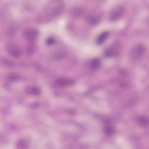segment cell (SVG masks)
Instances as JSON below:
<instances>
[{
    "label": "cell",
    "mask_w": 149,
    "mask_h": 149,
    "mask_svg": "<svg viewBox=\"0 0 149 149\" xmlns=\"http://www.w3.org/2000/svg\"><path fill=\"white\" fill-rule=\"evenodd\" d=\"M139 124L142 126H147L148 125V120L146 117H139L138 120Z\"/></svg>",
    "instance_id": "cell-10"
},
{
    "label": "cell",
    "mask_w": 149,
    "mask_h": 149,
    "mask_svg": "<svg viewBox=\"0 0 149 149\" xmlns=\"http://www.w3.org/2000/svg\"><path fill=\"white\" fill-rule=\"evenodd\" d=\"M8 51L11 56L15 58L20 57L22 53L21 47L15 44L10 45L8 48Z\"/></svg>",
    "instance_id": "cell-4"
},
{
    "label": "cell",
    "mask_w": 149,
    "mask_h": 149,
    "mask_svg": "<svg viewBox=\"0 0 149 149\" xmlns=\"http://www.w3.org/2000/svg\"><path fill=\"white\" fill-rule=\"evenodd\" d=\"M57 84L61 86H67L72 85L74 84V81L72 79H66V78H61L58 79L57 82Z\"/></svg>",
    "instance_id": "cell-6"
},
{
    "label": "cell",
    "mask_w": 149,
    "mask_h": 149,
    "mask_svg": "<svg viewBox=\"0 0 149 149\" xmlns=\"http://www.w3.org/2000/svg\"><path fill=\"white\" fill-rule=\"evenodd\" d=\"M27 92L29 94L32 95H38L40 93V89L36 87H30L27 88Z\"/></svg>",
    "instance_id": "cell-8"
},
{
    "label": "cell",
    "mask_w": 149,
    "mask_h": 149,
    "mask_svg": "<svg viewBox=\"0 0 149 149\" xmlns=\"http://www.w3.org/2000/svg\"><path fill=\"white\" fill-rule=\"evenodd\" d=\"M108 36V32H104V33H103L101 34L97 38V43L98 44H103L106 41V40L107 39Z\"/></svg>",
    "instance_id": "cell-7"
},
{
    "label": "cell",
    "mask_w": 149,
    "mask_h": 149,
    "mask_svg": "<svg viewBox=\"0 0 149 149\" xmlns=\"http://www.w3.org/2000/svg\"><path fill=\"white\" fill-rule=\"evenodd\" d=\"M146 52V48L142 44L136 45L131 52V57L134 59H138L141 58Z\"/></svg>",
    "instance_id": "cell-2"
},
{
    "label": "cell",
    "mask_w": 149,
    "mask_h": 149,
    "mask_svg": "<svg viewBox=\"0 0 149 149\" xmlns=\"http://www.w3.org/2000/svg\"><path fill=\"white\" fill-rule=\"evenodd\" d=\"M54 40L52 38H49L47 40V43L48 44H52L53 43H54Z\"/></svg>",
    "instance_id": "cell-12"
},
{
    "label": "cell",
    "mask_w": 149,
    "mask_h": 149,
    "mask_svg": "<svg viewBox=\"0 0 149 149\" xmlns=\"http://www.w3.org/2000/svg\"><path fill=\"white\" fill-rule=\"evenodd\" d=\"M124 12V8L122 6L115 7L111 11L110 15V19L112 21L119 19Z\"/></svg>",
    "instance_id": "cell-3"
},
{
    "label": "cell",
    "mask_w": 149,
    "mask_h": 149,
    "mask_svg": "<svg viewBox=\"0 0 149 149\" xmlns=\"http://www.w3.org/2000/svg\"><path fill=\"white\" fill-rule=\"evenodd\" d=\"M64 4L60 1H49L44 9L45 13L50 18H54L63 11Z\"/></svg>",
    "instance_id": "cell-1"
},
{
    "label": "cell",
    "mask_w": 149,
    "mask_h": 149,
    "mask_svg": "<svg viewBox=\"0 0 149 149\" xmlns=\"http://www.w3.org/2000/svg\"><path fill=\"white\" fill-rule=\"evenodd\" d=\"M90 65L93 69H97L100 65V61L98 59H94L92 61Z\"/></svg>",
    "instance_id": "cell-11"
},
{
    "label": "cell",
    "mask_w": 149,
    "mask_h": 149,
    "mask_svg": "<svg viewBox=\"0 0 149 149\" xmlns=\"http://www.w3.org/2000/svg\"><path fill=\"white\" fill-rule=\"evenodd\" d=\"M24 36L27 40L33 41L37 37L38 31L34 28H29L25 31Z\"/></svg>",
    "instance_id": "cell-5"
},
{
    "label": "cell",
    "mask_w": 149,
    "mask_h": 149,
    "mask_svg": "<svg viewBox=\"0 0 149 149\" xmlns=\"http://www.w3.org/2000/svg\"><path fill=\"white\" fill-rule=\"evenodd\" d=\"M104 132H106V134H108V135L112 134L114 132V128H113L111 124L107 123V124L106 125V126H105Z\"/></svg>",
    "instance_id": "cell-9"
}]
</instances>
